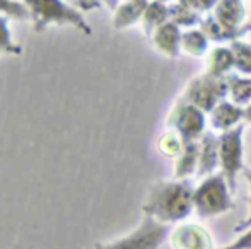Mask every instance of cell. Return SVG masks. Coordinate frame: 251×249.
I'll return each mask as SVG.
<instances>
[{"label": "cell", "instance_id": "cell-1", "mask_svg": "<svg viewBox=\"0 0 251 249\" xmlns=\"http://www.w3.org/2000/svg\"><path fill=\"white\" fill-rule=\"evenodd\" d=\"M193 193L190 180L157 181L147 191L142 213L168 226L181 222L193 212Z\"/></svg>", "mask_w": 251, "mask_h": 249}, {"label": "cell", "instance_id": "cell-2", "mask_svg": "<svg viewBox=\"0 0 251 249\" xmlns=\"http://www.w3.org/2000/svg\"><path fill=\"white\" fill-rule=\"evenodd\" d=\"M29 10L33 29L43 33L50 26H72L82 34L89 36L93 29L84 19L82 12L69 0H23Z\"/></svg>", "mask_w": 251, "mask_h": 249}, {"label": "cell", "instance_id": "cell-3", "mask_svg": "<svg viewBox=\"0 0 251 249\" xmlns=\"http://www.w3.org/2000/svg\"><path fill=\"white\" fill-rule=\"evenodd\" d=\"M232 208V189L224 174L203 178L193 193V210L200 219H214Z\"/></svg>", "mask_w": 251, "mask_h": 249}, {"label": "cell", "instance_id": "cell-4", "mask_svg": "<svg viewBox=\"0 0 251 249\" xmlns=\"http://www.w3.org/2000/svg\"><path fill=\"white\" fill-rule=\"evenodd\" d=\"M169 236V226L144 215L139 226L113 241L94 244V249H161Z\"/></svg>", "mask_w": 251, "mask_h": 249}, {"label": "cell", "instance_id": "cell-5", "mask_svg": "<svg viewBox=\"0 0 251 249\" xmlns=\"http://www.w3.org/2000/svg\"><path fill=\"white\" fill-rule=\"evenodd\" d=\"M181 99L195 104L208 114L221 101L227 99V77H214L207 72L195 75L186 84Z\"/></svg>", "mask_w": 251, "mask_h": 249}, {"label": "cell", "instance_id": "cell-6", "mask_svg": "<svg viewBox=\"0 0 251 249\" xmlns=\"http://www.w3.org/2000/svg\"><path fill=\"white\" fill-rule=\"evenodd\" d=\"M203 111L197 108L195 104L179 97L173 106L171 113L166 118V126L179 135L183 142H199L207 132V118Z\"/></svg>", "mask_w": 251, "mask_h": 249}, {"label": "cell", "instance_id": "cell-7", "mask_svg": "<svg viewBox=\"0 0 251 249\" xmlns=\"http://www.w3.org/2000/svg\"><path fill=\"white\" fill-rule=\"evenodd\" d=\"M243 133H245V126L238 125L236 128L222 132L219 135V162H221V173L227 180L229 188L232 189V193L236 191V178L245 169V164H243V156H245Z\"/></svg>", "mask_w": 251, "mask_h": 249}, {"label": "cell", "instance_id": "cell-8", "mask_svg": "<svg viewBox=\"0 0 251 249\" xmlns=\"http://www.w3.org/2000/svg\"><path fill=\"white\" fill-rule=\"evenodd\" d=\"M173 249H214L210 232L199 224H181L169 234Z\"/></svg>", "mask_w": 251, "mask_h": 249}, {"label": "cell", "instance_id": "cell-9", "mask_svg": "<svg viewBox=\"0 0 251 249\" xmlns=\"http://www.w3.org/2000/svg\"><path fill=\"white\" fill-rule=\"evenodd\" d=\"M181 27L173 21H168L151 34V41L164 57L178 58L181 53Z\"/></svg>", "mask_w": 251, "mask_h": 249}, {"label": "cell", "instance_id": "cell-10", "mask_svg": "<svg viewBox=\"0 0 251 249\" xmlns=\"http://www.w3.org/2000/svg\"><path fill=\"white\" fill-rule=\"evenodd\" d=\"M221 167L219 162V136L212 132H205L199 140V167L197 176L207 178L215 174V169Z\"/></svg>", "mask_w": 251, "mask_h": 249}, {"label": "cell", "instance_id": "cell-11", "mask_svg": "<svg viewBox=\"0 0 251 249\" xmlns=\"http://www.w3.org/2000/svg\"><path fill=\"white\" fill-rule=\"evenodd\" d=\"M210 125L217 132H227V130L236 128L245 121V108L238 106L232 101L224 99L210 111Z\"/></svg>", "mask_w": 251, "mask_h": 249}, {"label": "cell", "instance_id": "cell-12", "mask_svg": "<svg viewBox=\"0 0 251 249\" xmlns=\"http://www.w3.org/2000/svg\"><path fill=\"white\" fill-rule=\"evenodd\" d=\"M149 0H123L113 10V27L116 31L126 29L133 24L140 23Z\"/></svg>", "mask_w": 251, "mask_h": 249}, {"label": "cell", "instance_id": "cell-13", "mask_svg": "<svg viewBox=\"0 0 251 249\" xmlns=\"http://www.w3.org/2000/svg\"><path fill=\"white\" fill-rule=\"evenodd\" d=\"M234 68V51L231 46H219L212 48L207 53L205 60V72L214 77H227L229 72Z\"/></svg>", "mask_w": 251, "mask_h": 249}, {"label": "cell", "instance_id": "cell-14", "mask_svg": "<svg viewBox=\"0 0 251 249\" xmlns=\"http://www.w3.org/2000/svg\"><path fill=\"white\" fill-rule=\"evenodd\" d=\"M199 167V142H185L175 162V180H188Z\"/></svg>", "mask_w": 251, "mask_h": 249}, {"label": "cell", "instance_id": "cell-15", "mask_svg": "<svg viewBox=\"0 0 251 249\" xmlns=\"http://www.w3.org/2000/svg\"><path fill=\"white\" fill-rule=\"evenodd\" d=\"M168 21H169V3H162V2H157V0H149L146 10H144L140 26H142L146 36L151 38V34L154 33L159 26L168 23Z\"/></svg>", "mask_w": 251, "mask_h": 249}, {"label": "cell", "instance_id": "cell-16", "mask_svg": "<svg viewBox=\"0 0 251 249\" xmlns=\"http://www.w3.org/2000/svg\"><path fill=\"white\" fill-rule=\"evenodd\" d=\"M227 99L245 108L251 103V77H241L236 73L227 75Z\"/></svg>", "mask_w": 251, "mask_h": 249}, {"label": "cell", "instance_id": "cell-17", "mask_svg": "<svg viewBox=\"0 0 251 249\" xmlns=\"http://www.w3.org/2000/svg\"><path fill=\"white\" fill-rule=\"evenodd\" d=\"M208 38L203 31L200 29H186L181 34V51L190 57H203L208 51Z\"/></svg>", "mask_w": 251, "mask_h": 249}, {"label": "cell", "instance_id": "cell-18", "mask_svg": "<svg viewBox=\"0 0 251 249\" xmlns=\"http://www.w3.org/2000/svg\"><path fill=\"white\" fill-rule=\"evenodd\" d=\"M201 19L199 10L188 9V7L181 5V3L175 2L169 3V21H173L175 24H178L179 27H186V29H192L195 26H200Z\"/></svg>", "mask_w": 251, "mask_h": 249}, {"label": "cell", "instance_id": "cell-19", "mask_svg": "<svg viewBox=\"0 0 251 249\" xmlns=\"http://www.w3.org/2000/svg\"><path fill=\"white\" fill-rule=\"evenodd\" d=\"M229 46L234 51V70L246 77H251V43L239 40Z\"/></svg>", "mask_w": 251, "mask_h": 249}, {"label": "cell", "instance_id": "cell-20", "mask_svg": "<svg viewBox=\"0 0 251 249\" xmlns=\"http://www.w3.org/2000/svg\"><path fill=\"white\" fill-rule=\"evenodd\" d=\"M9 17L0 16V57H19L23 53V46L17 45L12 38V33L9 29V24H7Z\"/></svg>", "mask_w": 251, "mask_h": 249}, {"label": "cell", "instance_id": "cell-21", "mask_svg": "<svg viewBox=\"0 0 251 249\" xmlns=\"http://www.w3.org/2000/svg\"><path fill=\"white\" fill-rule=\"evenodd\" d=\"M183 143H185V142L179 138L178 133L173 132V130H169V132L162 133V135L159 136L157 149L164 157H175V159H176V157L179 156V152H181Z\"/></svg>", "mask_w": 251, "mask_h": 249}, {"label": "cell", "instance_id": "cell-22", "mask_svg": "<svg viewBox=\"0 0 251 249\" xmlns=\"http://www.w3.org/2000/svg\"><path fill=\"white\" fill-rule=\"evenodd\" d=\"M0 16L12 19H29V10L19 0H0Z\"/></svg>", "mask_w": 251, "mask_h": 249}, {"label": "cell", "instance_id": "cell-23", "mask_svg": "<svg viewBox=\"0 0 251 249\" xmlns=\"http://www.w3.org/2000/svg\"><path fill=\"white\" fill-rule=\"evenodd\" d=\"M243 176H245V180L248 181V186H250V200H248V215L245 217V219L241 220V222L238 224V226L234 227V234H239L243 232V230H246L248 227H251V169H243Z\"/></svg>", "mask_w": 251, "mask_h": 249}, {"label": "cell", "instance_id": "cell-24", "mask_svg": "<svg viewBox=\"0 0 251 249\" xmlns=\"http://www.w3.org/2000/svg\"><path fill=\"white\" fill-rule=\"evenodd\" d=\"M221 249H251V227L243 230V232H239V236L232 243H229L227 246Z\"/></svg>", "mask_w": 251, "mask_h": 249}, {"label": "cell", "instance_id": "cell-25", "mask_svg": "<svg viewBox=\"0 0 251 249\" xmlns=\"http://www.w3.org/2000/svg\"><path fill=\"white\" fill-rule=\"evenodd\" d=\"M72 3L79 10H94L102 5V0H72Z\"/></svg>", "mask_w": 251, "mask_h": 249}, {"label": "cell", "instance_id": "cell-26", "mask_svg": "<svg viewBox=\"0 0 251 249\" xmlns=\"http://www.w3.org/2000/svg\"><path fill=\"white\" fill-rule=\"evenodd\" d=\"M178 3H181V5L188 7V9H193V10H199V12H201L200 9V0H176Z\"/></svg>", "mask_w": 251, "mask_h": 249}, {"label": "cell", "instance_id": "cell-27", "mask_svg": "<svg viewBox=\"0 0 251 249\" xmlns=\"http://www.w3.org/2000/svg\"><path fill=\"white\" fill-rule=\"evenodd\" d=\"M219 3V0H200V9L201 12H207V10H214V7Z\"/></svg>", "mask_w": 251, "mask_h": 249}, {"label": "cell", "instance_id": "cell-28", "mask_svg": "<svg viewBox=\"0 0 251 249\" xmlns=\"http://www.w3.org/2000/svg\"><path fill=\"white\" fill-rule=\"evenodd\" d=\"M102 3H104L106 7H109V9H111V10H115L116 7H118L120 0H102Z\"/></svg>", "mask_w": 251, "mask_h": 249}, {"label": "cell", "instance_id": "cell-29", "mask_svg": "<svg viewBox=\"0 0 251 249\" xmlns=\"http://www.w3.org/2000/svg\"><path fill=\"white\" fill-rule=\"evenodd\" d=\"M245 121L251 125V103L248 106H245Z\"/></svg>", "mask_w": 251, "mask_h": 249}, {"label": "cell", "instance_id": "cell-30", "mask_svg": "<svg viewBox=\"0 0 251 249\" xmlns=\"http://www.w3.org/2000/svg\"><path fill=\"white\" fill-rule=\"evenodd\" d=\"M157 2H162V3H171L173 0H157Z\"/></svg>", "mask_w": 251, "mask_h": 249}, {"label": "cell", "instance_id": "cell-31", "mask_svg": "<svg viewBox=\"0 0 251 249\" xmlns=\"http://www.w3.org/2000/svg\"><path fill=\"white\" fill-rule=\"evenodd\" d=\"M69 2H72V0H69Z\"/></svg>", "mask_w": 251, "mask_h": 249}, {"label": "cell", "instance_id": "cell-32", "mask_svg": "<svg viewBox=\"0 0 251 249\" xmlns=\"http://www.w3.org/2000/svg\"><path fill=\"white\" fill-rule=\"evenodd\" d=\"M250 2H251V0H250Z\"/></svg>", "mask_w": 251, "mask_h": 249}]
</instances>
